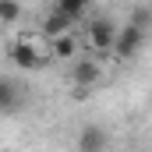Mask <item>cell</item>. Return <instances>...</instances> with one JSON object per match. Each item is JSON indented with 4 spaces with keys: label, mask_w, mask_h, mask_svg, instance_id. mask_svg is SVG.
<instances>
[{
    "label": "cell",
    "mask_w": 152,
    "mask_h": 152,
    "mask_svg": "<svg viewBox=\"0 0 152 152\" xmlns=\"http://www.w3.org/2000/svg\"><path fill=\"white\" fill-rule=\"evenodd\" d=\"M88 4H92V0H57L53 7H57V11H64V14H71V18L78 21V18H85Z\"/></svg>",
    "instance_id": "8"
},
{
    "label": "cell",
    "mask_w": 152,
    "mask_h": 152,
    "mask_svg": "<svg viewBox=\"0 0 152 152\" xmlns=\"http://www.w3.org/2000/svg\"><path fill=\"white\" fill-rule=\"evenodd\" d=\"M0 103H4V110H7V113L14 110V81H11V78H4V81H0Z\"/></svg>",
    "instance_id": "10"
},
{
    "label": "cell",
    "mask_w": 152,
    "mask_h": 152,
    "mask_svg": "<svg viewBox=\"0 0 152 152\" xmlns=\"http://www.w3.org/2000/svg\"><path fill=\"white\" fill-rule=\"evenodd\" d=\"M103 149H106V131L103 127L88 124V127L78 131V152H103Z\"/></svg>",
    "instance_id": "5"
},
{
    "label": "cell",
    "mask_w": 152,
    "mask_h": 152,
    "mask_svg": "<svg viewBox=\"0 0 152 152\" xmlns=\"http://www.w3.org/2000/svg\"><path fill=\"white\" fill-rule=\"evenodd\" d=\"M18 14H21L18 0H0V21H4V25H14V21H18Z\"/></svg>",
    "instance_id": "9"
},
{
    "label": "cell",
    "mask_w": 152,
    "mask_h": 152,
    "mask_svg": "<svg viewBox=\"0 0 152 152\" xmlns=\"http://www.w3.org/2000/svg\"><path fill=\"white\" fill-rule=\"evenodd\" d=\"M96 81H99V60H96V57H78V64H75V85L92 88Z\"/></svg>",
    "instance_id": "6"
},
{
    "label": "cell",
    "mask_w": 152,
    "mask_h": 152,
    "mask_svg": "<svg viewBox=\"0 0 152 152\" xmlns=\"http://www.w3.org/2000/svg\"><path fill=\"white\" fill-rule=\"evenodd\" d=\"M75 39H71V32L67 36H57V39H50V53L53 57H75Z\"/></svg>",
    "instance_id": "7"
},
{
    "label": "cell",
    "mask_w": 152,
    "mask_h": 152,
    "mask_svg": "<svg viewBox=\"0 0 152 152\" xmlns=\"http://www.w3.org/2000/svg\"><path fill=\"white\" fill-rule=\"evenodd\" d=\"M145 42V25L142 21H131V25H120V36H117V46H113V57L120 60H131Z\"/></svg>",
    "instance_id": "2"
},
{
    "label": "cell",
    "mask_w": 152,
    "mask_h": 152,
    "mask_svg": "<svg viewBox=\"0 0 152 152\" xmlns=\"http://www.w3.org/2000/svg\"><path fill=\"white\" fill-rule=\"evenodd\" d=\"M71 25H75V18L53 7V11H50V14L42 18V36H46V39H57V36H67V32H71Z\"/></svg>",
    "instance_id": "4"
},
{
    "label": "cell",
    "mask_w": 152,
    "mask_h": 152,
    "mask_svg": "<svg viewBox=\"0 0 152 152\" xmlns=\"http://www.w3.org/2000/svg\"><path fill=\"white\" fill-rule=\"evenodd\" d=\"M7 53H11V60H14L21 71H32V67H39V64H42V53H39V46L32 42V39H18Z\"/></svg>",
    "instance_id": "3"
},
{
    "label": "cell",
    "mask_w": 152,
    "mask_h": 152,
    "mask_svg": "<svg viewBox=\"0 0 152 152\" xmlns=\"http://www.w3.org/2000/svg\"><path fill=\"white\" fill-rule=\"evenodd\" d=\"M117 36H120V25H113L110 18H92L85 25V39H88L92 53H113Z\"/></svg>",
    "instance_id": "1"
}]
</instances>
